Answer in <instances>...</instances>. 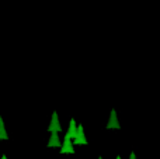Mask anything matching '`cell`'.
I'll return each mask as SVG.
<instances>
[{
    "mask_svg": "<svg viewBox=\"0 0 160 159\" xmlns=\"http://www.w3.org/2000/svg\"><path fill=\"white\" fill-rule=\"evenodd\" d=\"M87 140L84 137V130H83L82 124H78V134H76V138L73 140V145H87Z\"/></svg>",
    "mask_w": 160,
    "mask_h": 159,
    "instance_id": "cell-1",
    "label": "cell"
},
{
    "mask_svg": "<svg viewBox=\"0 0 160 159\" xmlns=\"http://www.w3.org/2000/svg\"><path fill=\"white\" fill-rule=\"evenodd\" d=\"M48 131L49 132H61L62 131V126L61 123H59V118H58V113L53 111L52 113V120H51V124L49 127H48Z\"/></svg>",
    "mask_w": 160,
    "mask_h": 159,
    "instance_id": "cell-2",
    "label": "cell"
},
{
    "mask_svg": "<svg viewBox=\"0 0 160 159\" xmlns=\"http://www.w3.org/2000/svg\"><path fill=\"white\" fill-rule=\"evenodd\" d=\"M61 154H75V148H73V142L69 138H65L61 146Z\"/></svg>",
    "mask_w": 160,
    "mask_h": 159,
    "instance_id": "cell-3",
    "label": "cell"
},
{
    "mask_svg": "<svg viewBox=\"0 0 160 159\" xmlns=\"http://www.w3.org/2000/svg\"><path fill=\"white\" fill-rule=\"evenodd\" d=\"M76 134H78V124H76L75 118H72L69 123V130H68L66 135L65 138H69V140H75L76 138Z\"/></svg>",
    "mask_w": 160,
    "mask_h": 159,
    "instance_id": "cell-4",
    "label": "cell"
},
{
    "mask_svg": "<svg viewBox=\"0 0 160 159\" xmlns=\"http://www.w3.org/2000/svg\"><path fill=\"white\" fill-rule=\"evenodd\" d=\"M105 127H107L108 130H111V128L119 130V128H121V126H119V123H118V118H117V114H115V110H112V111H111L110 121H108V124Z\"/></svg>",
    "mask_w": 160,
    "mask_h": 159,
    "instance_id": "cell-5",
    "label": "cell"
},
{
    "mask_svg": "<svg viewBox=\"0 0 160 159\" xmlns=\"http://www.w3.org/2000/svg\"><path fill=\"white\" fill-rule=\"evenodd\" d=\"M59 132H51V140L49 142H48V146L49 148H52V146H56V148H61L62 144H61V140H59Z\"/></svg>",
    "mask_w": 160,
    "mask_h": 159,
    "instance_id": "cell-6",
    "label": "cell"
},
{
    "mask_svg": "<svg viewBox=\"0 0 160 159\" xmlns=\"http://www.w3.org/2000/svg\"><path fill=\"white\" fill-rule=\"evenodd\" d=\"M0 140H8L7 131L4 128V123H3V118L0 117Z\"/></svg>",
    "mask_w": 160,
    "mask_h": 159,
    "instance_id": "cell-7",
    "label": "cell"
},
{
    "mask_svg": "<svg viewBox=\"0 0 160 159\" xmlns=\"http://www.w3.org/2000/svg\"><path fill=\"white\" fill-rule=\"evenodd\" d=\"M129 159H136V155H135V152H131V154H129Z\"/></svg>",
    "mask_w": 160,
    "mask_h": 159,
    "instance_id": "cell-8",
    "label": "cell"
},
{
    "mask_svg": "<svg viewBox=\"0 0 160 159\" xmlns=\"http://www.w3.org/2000/svg\"><path fill=\"white\" fill-rule=\"evenodd\" d=\"M2 159H7V156H6V155H2Z\"/></svg>",
    "mask_w": 160,
    "mask_h": 159,
    "instance_id": "cell-9",
    "label": "cell"
},
{
    "mask_svg": "<svg viewBox=\"0 0 160 159\" xmlns=\"http://www.w3.org/2000/svg\"><path fill=\"white\" fill-rule=\"evenodd\" d=\"M115 159H121V156H119V155H117V158Z\"/></svg>",
    "mask_w": 160,
    "mask_h": 159,
    "instance_id": "cell-10",
    "label": "cell"
},
{
    "mask_svg": "<svg viewBox=\"0 0 160 159\" xmlns=\"http://www.w3.org/2000/svg\"><path fill=\"white\" fill-rule=\"evenodd\" d=\"M98 159H102V158H101V156H98Z\"/></svg>",
    "mask_w": 160,
    "mask_h": 159,
    "instance_id": "cell-11",
    "label": "cell"
}]
</instances>
